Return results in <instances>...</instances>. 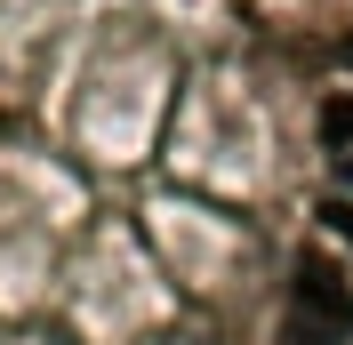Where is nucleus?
Returning <instances> with one entry per match:
<instances>
[{"mask_svg": "<svg viewBox=\"0 0 353 345\" xmlns=\"http://www.w3.org/2000/svg\"><path fill=\"white\" fill-rule=\"evenodd\" d=\"M321 145H330V152H353V88H337L330 105H321Z\"/></svg>", "mask_w": 353, "mask_h": 345, "instance_id": "obj_2", "label": "nucleus"}, {"mask_svg": "<svg viewBox=\"0 0 353 345\" xmlns=\"http://www.w3.org/2000/svg\"><path fill=\"white\" fill-rule=\"evenodd\" d=\"M289 322H297V345H345L353 337V281L330 257H297V273H289Z\"/></svg>", "mask_w": 353, "mask_h": 345, "instance_id": "obj_1", "label": "nucleus"}, {"mask_svg": "<svg viewBox=\"0 0 353 345\" xmlns=\"http://www.w3.org/2000/svg\"><path fill=\"white\" fill-rule=\"evenodd\" d=\"M321 217H330V233H345V241H353V201H345V193L321 201Z\"/></svg>", "mask_w": 353, "mask_h": 345, "instance_id": "obj_3", "label": "nucleus"}]
</instances>
